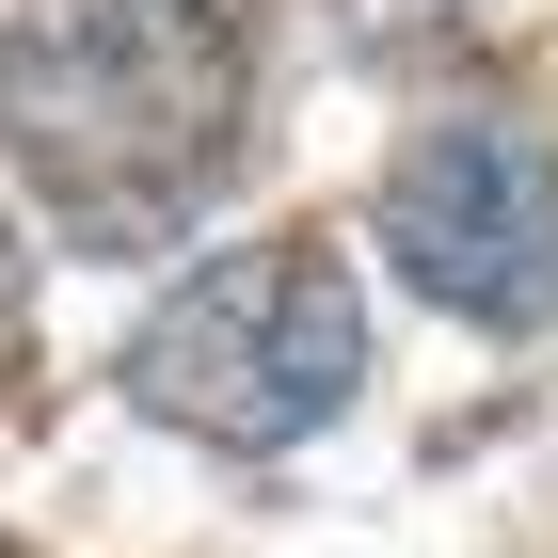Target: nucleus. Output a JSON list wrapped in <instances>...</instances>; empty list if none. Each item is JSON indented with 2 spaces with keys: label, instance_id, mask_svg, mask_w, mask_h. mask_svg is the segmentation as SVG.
<instances>
[{
  "label": "nucleus",
  "instance_id": "obj_2",
  "mask_svg": "<svg viewBox=\"0 0 558 558\" xmlns=\"http://www.w3.org/2000/svg\"><path fill=\"white\" fill-rule=\"evenodd\" d=\"M129 415L192 430V447H303V430H336L351 384H367V303L319 240H240V256H192L160 303H144L129 336Z\"/></svg>",
  "mask_w": 558,
  "mask_h": 558
},
{
  "label": "nucleus",
  "instance_id": "obj_4",
  "mask_svg": "<svg viewBox=\"0 0 558 558\" xmlns=\"http://www.w3.org/2000/svg\"><path fill=\"white\" fill-rule=\"evenodd\" d=\"M16 351H33V240H16V208H0V384H16Z\"/></svg>",
  "mask_w": 558,
  "mask_h": 558
},
{
  "label": "nucleus",
  "instance_id": "obj_1",
  "mask_svg": "<svg viewBox=\"0 0 558 558\" xmlns=\"http://www.w3.org/2000/svg\"><path fill=\"white\" fill-rule=\"evenodd\" d=\"M256 48L223 0H16L0 33V144L81 256H144L223 192Z\"/></svg>",
  "mask_w": 558,
  "mask_h": 558
},
{
  "label": "nucleus",
  "instance_id": "obj_3",
  "mask_svg": "<svg viewBox=\"0 0 558 558\" xmlns=\"http://www.w3.org/2000/svg\"><path fill=\"white\" fill-rule=\"evenodd\" d=\"M384 271L478 336H543L558 319V144L526 112H447L384 160Z\"/></svg>",
  "mask_w": 558,
  "mask_h": 558
}]
</instances>
